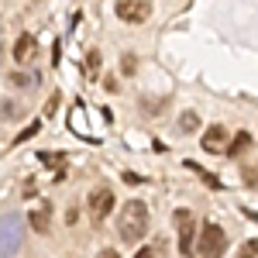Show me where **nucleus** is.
<instances>
[{
  "mask_svg": "<svg viewBox=\"0 0 258 258\" xmlns=\"http://www.w3.org/2000/svg\"><path fill=\"white\" fill-rule=\"evenodd\" d=\"M31 227H35V231H48V207L31 214Z\"/></svg>",
  "mask_w": 258,
  "mask_h": 258,
  "instance_id": "obj_10",
  "label": "nucleus"
},
{
  "mask_svg": "<svg viewBox=\"0 0 258 258\" xmlns=\"http://www.w3.org/2000/svg\"><path fill=\"white\" fill-rule=\"evenodd\" d=\"M86 69H90V73H97V69H100V52H90V62H86Z\"/></svg>",
  "mask_w": 258,
  "mask_h": 258,
  "instance_id": "obj_15",
  "label": "nucleus"
},
{
  "mask_svg": "<svg viewBox=\"0 0 258 258\" xmlns=\"http://www.w3.org/2000/svg\"><path fill=\"white\" fill-rule=\"evenodd\" d=\"M114 11H117V18L127 21V24H145V21L152 18V4H148V0H117Z\"/></svg>",
  "mask_w": 258,
  "mask_h": 258,
  "instance_id": "obj_5",
  "label": "nucleus"
},
{
  "mask_svg": "<svg viewBox=\"0 0 258 258\" xmlns=\"http://www.w3.org/2000/svg\"><path fill=\"white\" fill-rule=\"evenodd\" d=\"M238 258H258V238L244 241V244H241V251H238Z\"/></svg>",
  "mask_w": 258,
  "mask_h": 258,
  "instance_id": "obj_11",
  "label": "nucleus"
},
{
  "mask_svg": "<svg viewBox=\"0 0 258 258\" xmlns=\"http://www.w3.org/2000/svg\"><path fill=\"white\" fill-rule=\"evenodd\" d=\"M148 207L141 203V200H127L124 203V210H120V224H117V231H120V238L124 241H141L145 234H148Z\"/></svg>",
  "mask_w": 258,
  "mask_h": 258,
  "instance_id": "obj_1",
  "label": "nucleus"
},
{
  "mask_svg": "<svg viewBox=\"0 0 258 258\" xmlns=\"http://www.w3.org/2000/svg\"><path fill=\"white\" fill-rule=\"evenodd\" d=\"M86 207H90V217H93V224L107 220V214L114 210V189H110V186H97V189H90Z\"/></svg>",
  "mask_w": 258,
  "mask_h": 258,
  "instance_id": "obj_4",
  "label": "nucleus"
},
{
  "mask_svg": "<svg viewBox=\"0 0 258 258\" xmlns=\"http://www.w3.org/2000/svg\"><path fill=\"white\" fill-rule=\"evenodd\" d=\"M135 258H155V248H138V255Z\"/></svg>",
  "mask_w": 258,
  "mask_h": 258,
  "instance_id": "obj_16",
  "label": "nucleus"
},
{
  "mask_svg": "<svg viewBox=\"0 0 258 258\" xmlns=\"http://www.w3.org/2000/svg\"><path fill=\"white\" fill-rule=\"evenodd\" d=\"M35 55H38V41H35V35H31V31L18 35V41H14V62H18V66H28Z\"/></svg>",
  "mask_w": 258,
  "mask_h": 258,
  "instance_id": "obj_7",
  "label": "nucleus"
},
{
  "mask_svg": "<svg viewBox=\"0 0 258 258\" xmlns=\"http://www.w3.org/2000/svg\"><path fill=\"white\" fill-rule=\"evenodd\" d=\"M227 141H231V131H227L224 124H210V127L203 131L200 145H203V152H210V155H220V152L227 148Z\"/></svg>",
  "mask_w": 258,
  "mask_h": 258,
  "instance_id": "obj_6",
  "label": "nucleus"
},
{
  "mask_svg": "<svg viewBox=\"0 0 258 258\" xmlns=\"http://www.w3.org/2000/svg\"><path fill=\"white\" fill-rule=\"evenodd\" d=\"M176 224H179V251L186 258L197 255V224H193V214L186 207L176 210Z\"/></svg>",
  "mask_w": 258,
  "mask_h": 258,
  "instance_id": "obj_3",
  "label": "nucleus"
},
{
  "mask_svg": "<svg viewBox=\"0 0 258 258\" xmlns=\"http://www.w3.org/2000/svg\"><path fill=\"white\" fill-rule=\"evenodd\" d=\"M248 145H251V135H248V131H238L234 138L227 141V148H224V155H231V159H238L241 152H248Z\"/></svg>",
  "mask_w": 258,
  "mask_h": 258,
  "instance_id": "obj_8",
  "label": "nucleus"
},
{
  "mask_svg": "<svg viewBox=\"0 0 258 258\" xmlns=\"http://www.w3.org/2000/svg\"><path fill=\"white\" fill-rule=\"evenodd\" d=\"M179 131H182V135H193V131H197L200 127V117L197 114H193V110H186V114H182V117H179V124H176Z\"/></svg>",
  "mask_w": 258,
  "mask_h": 258,
  "instance_id": "obj_9",
  "label": "nucleus"
},
{
  "mask_svg": "<svg viewBox=\"0 0 258 258\" xmlns=\"http://www.w3.org/2000/svg\"><path fill=\"white\" fill-rule=\"evenodd\" d=\"M38 159L45 162V165H62V162H66V155H62V152H41Z\"/></svg>",
  "mask_w": 258,
  "mask_h": 258,
  "instance_id": "obj_12",
  "label": "nucleus"
},
{
  "mask_svg": "<svg viewBox=\"0 0 258 258\" xmlns=\"http://www.w3.org/2000/svg\"><path fill=\"white\" fill-rule=\"evenodd\" d=\"M244 182H248V186H258V165L244 169Z\"/></svg>",
  "mask_w": 258,
  "mask_h": 258,
  "instance_id": "obj_14",
  "label": "nucleus"
},
{
  "mask_svg": "<svg viewBox=\"0 0 258 258\" xmlns=\"http://www.w3.org/2000/svg\"><path fill=\"white\" fill-rule=\"evenodd\" d=\"M100 258H120V251H114V248H103V251H100Z\"/></svg>",
  "mask_w": 258,
  "mask_h": 258,
  "instance_id": "obj_17",
  "label": "nucleus"
},
{
  "mask_svg": "<svg viewBox=\"0 0 258 258\" xmlns=\"http://www.w3.org/2000/svg\"><path fill=\"white\" fill-rule=\"evenodd\" d=\"M38 127H41V120H35V124H28L24 131L18 135V141H24V138H31V135H38Z\"/></svg>",
  "mask_w": 258,
  "mask_h": 258,
  "instance_id": "obj_13",
  "label": "nucleus"
},
{
  "mask_svg": "<svg viewBox=\"0 0 258 258\" xmlns=\"http://www.w3.org/2000/svg\"><path fill=\"white\" fill-rule=\"evenodd\" d=\"M197 251H200V258H224V251H227V234H224L220 224H214V220L203 224Z\"/></svg>",
  "mask_w": 258,
  "mask_h": 258,
  "instance_id": "obj_2",
  "label": "nucleus"
}]
</instances>
